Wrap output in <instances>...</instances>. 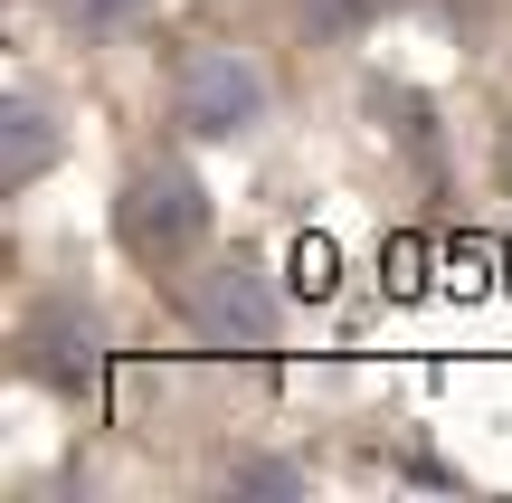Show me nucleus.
Listing matches in <instances>:
<instances>
[{
    "label": "nucleus",
    "mask_w": 512,
    "mask_h": 503,
    "mask_svg": "<svg viewBox=\"0 0 512 503\" xmlns=\"http://www.w3.org/2000/svg\"><path fill=\"white\" fill-rule=\"evenodd\" d=\"M219 485H228V494H304L313 475L294 466V456H228V466H219Z\"/></svg>",
    "instance_id": "8"
},
{
    "label": "nucleus",
    "mask_w": 512,
    "mask_h": 503,
    "mask_svg": "<svg viewBox=\"0 0 512 503\" xmlns=\"http://www.w3.org/2000/svg\"><path fill=\"white\" fill-rule=\"evenodd\" d=\"M162 0H48V19L76 38V48H114V38H143Z\"/></svg>",
    "instance_id": "6"
},
{
    "label": "nucleus",
    "mask_w": 512,
    "mask_h": 503,
    "mask_svg": "<svg viewBox=\"0 0 512 503\" xmlns=\"http://www.w3.org/2000/svg\"><path fill=\"white\" fill-rule=\"evenodd\" d=\"M114 247L152 276H181L209 247V181L181 152H143V162L114 181Z\"/></svg>",
    "instance_id": "3"
},
{
    "label": "nucleus",
    "mask_w": 512,
    "mask_h": 503,
    "mask_svg": "<svg viewBox=\"0 0 512 503\" xmlns=\"http://www.w3.org/2000/svg\"><path fill=\"white\" fill-rule=\"evenodd\" d=\"M57 162H67V95L38 86V76H19V86L0 95V181L38 190Z\"/></svg>",
    "instance_id": "5"
},
{
    "label": "nucleus",
    "mask_w": 512,
    "mask_h": 503,
    "mask_svg": "<svg viewBox=\"0 0 512 503\" xmlns=\"http://www.w3.org/2000/svg\"><path fill=\"white\" fill-rule=\"evenodd\" d=\"M494 181H503V200H512V124H503V143H494Z\"/></svg>",
    "instance_id": "9"
},
{
    "label": "nucleus",
    "mask_w": 512,
    "mask_h": 503,
    "mask_svg": "<svg viewBox=\"0 0 512 503\" xmlns=\"http://www.w3.org/2000/svg\"><path fill=\"white\" fill-rule=\"evenodd\" d=\"M370 19H380V0H294V29H304L313 48H351Z\"/></svg>",
    "instance_id": "7"
},
{
    "label": "nucleus",
    "mask_w": 512,
    "mask_h": 503,
    "mask_svg": "<svg viewBox=\"0 0 512 503\" xmlns=\"http://www.w3.org/2000/svg\"><path fill=\"white\" fill-rule=\"evenodd\" d=\"M171 314H181V333L200 342V352H219V361H266L275 342H285V295H275L266 257H247V247L190 257L181 276H171Z\"/></svg>",
    "instance_id": "2"
},
{
    "label": "nucleus",
    "mask_w": 512,
    "mask_h": 503,
    "mask_svg": "<svg viewBox=\"0 0 512 503\" xmlns=\"http://www.w3.org/2000/svg\"><path fill=\"white\" fill-rule=\"evenodd\" d=\"M10 352H19V371H29L38 390L95 399V390H105V371H114V323H105V304H95L86 285H48V295L19 304Z\"/></svg>",
    "instance_id": "4"
},
{
    "label": "nucleus",
    "mask_w": 512,
    "mask_h": 503,
    "mask_svg": "<svg viewBox=\"0 0 512 503\" xmlns=\"http://www.w3.org/2000/svg\"><path fill=\"white\" fill-rule=\"evenodd\" d=\"M162 105L181 143H247L275 124V67L238 38H181L162 76Z\"/></svg>",
    "instance_id": "1"
}]
</instances>
